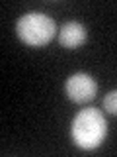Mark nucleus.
<instances>
[{"instance_id": "3", "label": "nucleus", "mask_w": 117, "mask_h": 157, "mask_svg": "<svg viewBox=\"0 0 117 157\" xmlns=\"http://www.w3.org/2000/svg\"><path fill=\"white\" fill-rule=\"evenodd\" d=\"M98 92V85L96 81L86 73H74L72 77H68L66 81V94L72 102L84 104L90 102Z\"/></svg>"}, {"instance_id": "4", "label": "nucleus", "mask_w": 117, "mask_h": 157, "mask_svg": "<svg viewBox=\"0 0 117 157\" xmlns=\"http://www.w3.org/2000/svg\"><path fill=\"white\" fill-rule=\"evenodd\" d=\"M88 32L80 22H66L58 29V43L66 49H76L86 41Z\"/></svg>"}, {"instance_id": "1", "label": "nucleus", "mask_w": 117, "mask_h": 157, "mask_svg": "<svg viewBox=\"0 0 117 157\" xmlns=\"http://www.w3.org/2000/svg\"><path fill=\"white\" fill-rule=\"evenodd\" d=\"M107 134V122L101 110L98 108H84L74 116L70 128L72 141L82 149H96L101 145Z\"/></svg>"}, {"instance_id": "2", "label": "nucleus", "mask_w": 117, "mask_h": 157, "mask_svg": "<svg viewBox=\"0 0 117 157\" xmlns=\"http://www.w3.org/2000/svg\"><path fill=\"white\" fill-rule=\"evenodd\" d=\"M18 37L29 47H43L55 37L57 26L53 18L41 12H27L18 20Z\"/></svg>"}, {"instance_id": "5", "label": "nucleus", "mask_w": 117, "mask_h": 157, "mask_svg": "<svg viewBox=\"0 0 117 157\" xmlns=\"http://www.w3.org/2000/svg\"><path fill=\"white\" fill-rule=\"evenodd\" d=\"M104 110L109 112V114L117 116V90H111L107 92L105 98H104Z\"/></svg>"}]
</instances>
